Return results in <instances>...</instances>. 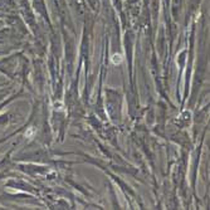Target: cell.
Instances as JSON below:
<instances>
[{"label":"cell","mask_w":210,"mask_h":210,"mask_svg":"<svg viewBox=\"0 0 210 210\" xmlns=\"http://www.w3.org/2000/svg\"><path fill=\"white\" fill-rule=\"evenodd\" d=\"M35 132H37V130H35L34 127H29V128L27 130V132H25V136H27L28 138H33V136L35 135Z\"/></svg>","instance_id":"obj_2"},{"label":"cell","mask_w":210,"mask_h":210,"mask_svg":"<svg viewBox=\"0 0 210 210\" xmlns=\"http://www.w3.org/2000/svg\"><path fill=\"white\" fill-rule=\"evenodd\" d=\"M122 61H123V58H122L121 54H115L113 57H112V63H113V64H121Z\"/></svg>","instance_id":"obj_1"}]
</instances>
